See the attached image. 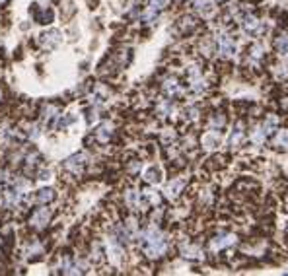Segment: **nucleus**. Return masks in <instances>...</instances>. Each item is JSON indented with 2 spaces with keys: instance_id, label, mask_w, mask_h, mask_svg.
<instances>
[{
  "instance_id": "nucleus-3",
  "label": "nucleus",
  "mask_w": 288,
  "mask_h": 276,
  "mask_svg": "<svg viewBox=\"0 0 288 276\" xmlns=\"http://www.w3.org/2000/svg\"><path fill=\"white\" fill-rule=\"evenodd\" d=\"M243 138H245V127H243V123H238V125H236V129H234V132H232V138H230V146H232V148L241 146Z\"/></svg>"
},
{
  "instance_id": "nucleus-2",
  "label": "nucleus",
  "mask_w": 288,
  "mask_h": 276,
  "mask_svg": "<svg viewBox=\"0 0 288 276\" xmlns=\"http://www.w3.org/2000/svg\"><path fill=\"white\" fill-rule=\"evenodd\" d=\"M272 47H274V51H276L280 57L288 55V33H280V35H276V37H274Z\"/></svg>"
},
{
  "instance_id": "nucleus-1",
  "label": "nucleus",
  "mask_w": 288,
  "mask_h": 276,
  "mask_svg": "<svg viewBox=\"0 0 288 276\" xmlns=\"http://www.w3.org/2000/svg\"><path fill=\"white\" fill-rule=\"evenodd\" d=\"M271 146L280 152H288V129L274 130V134L271 136Z\"/></svg>"
},
{
  "instance_id": "nucleus-4",
  "label": "nucleus",
  "mask_w": 288,
  "mask_h": 276,
  "mask_svg": "<svg viewBox=\"0 0 288 276\" xmlns=\"http://www.w3.org/2000/svg\"><path fill=\"white\" fill-rule=\"evenodd\" d=\"M269 134L265 132V129H263V125H257V127H253L251 129V134H249V140L255 144V146H261L263 142H265V138H267Z\"/></svg>"
},
{
  "instance_id": "nucleus-5",
  "label": "nucleus",
  "mask_w": 288,
  "mask_h": 276,
  "mask_svg": "<svg viewBox=\"0 0 288 276\" xmlns=\"http://www.w3.org/2000/svg\"><path fill=\"white\" fill-rule=\"evenodd\" d=\"M284 233H286V237H288V220L284 222Z\"/></svg>"
}]
</instances>
